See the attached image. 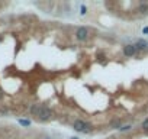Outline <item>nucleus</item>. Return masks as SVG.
Segmentation results:
<instances>
[{
	"label": "nucleus",
	"mask_w": 148,
	"mask_h": 139,
	"mask_svg": "<svg viewBox=\"0 0 148 139\" xmlns=\"http://www.w3.org/2000/svg\"><path fill=\"white\" fill-rule=\"evenodd\" d=\"M39 110H41V106H39V104H32V106H31V109H29L31 114H34V116H38Z\"/></svg>",
	"instance_id": "obj_7"
},
{
	"label": "nucleus",
	"mask_w": 148,
	"mask_h": 139,
	"mask_svg": "<svg viewBox=\"0 0 148 139\" xmlns=\"http://www.w3.org/2000/svg\"><path fill=\"white\" fill-rule=\"evenodd\" d=\"M135 54H136V48H135V45L128 44V45L123 46V55H125V57H134Z\"/></svg>",
	"instance_id": "obj_4"
},
{
	"label": "nucleus",
	"mask_w": 148,
	"mask_h": 139,
	"mask_svg": "<svg viewBox=\"0 0 148 139\" xmlns=\"http://www.w3.org/2000/svg\"><path fill=\"white\" fill-rule=\"evenodd\" d=\"M2 96H3V94H2V90H0V99H2Z\"/></svg>",
	"instance_id": "obj_15"
},
{
	"label": "nucleus",
	"mask_w": 148,
	"mask_h": 139,
	"mask_svg": "<svg viewBox=\"0 0 148 139\" xmlns=\"http://www.w3.org/2000/svg\"><path fill=\"white\" fill-rule=\"evenodd\" d=\"M144 33H148V26H147V28H144Z\"/></svg>",
	"instance_id": "obj_13"
},
{
	"label": "nucleus",
	"mask_w": 148,
	"mask_h": 139,
	"mask_svg": "<svg viewBox=\"0 0 148 139\" xmlns=\"http://www.w3.org/2000/svg\"><path fill=\"white\" fill-rule=\"evenodd\" d=\"M36 117L41 122H47V120H49L52 117V112H51V109L48 106H41V110H39V113H38Z\"/></svg>",
	"instance_id": "obj_2"
},
{
	"label": "nucleus",
	"mask_w": 148,
	"mask_h": 139,
	"mask_svg": "<svg viewBox=\"0 0 148 139\" xmlns=\"http://www.w3.org/2000/svg\"><path fill=\"white\" fill-rule=\"evenodd\" d=\"M138 12H139L142 16H147V15H148V5H147V3H141V5L138 6Z\"/></svg>",
	"instance_id": "obj_6"
},
{
	"label": "nucleus",
	"mask_w": 148,
	"mask_h": 139,
	"mask_svg": "<svg viewBox=\"0 0 148 139\" xmlns=\"http://www.w3.org/2000/svg\"><path fill=\"white\" fill-rule=\"evenodd\" d=\"M18 122H19V125L23 126V127H29V126H31V120H29V119H19Z\"/></svg>",
	"instance_id": "obj_8"
},
{
	"label": "nucleus",
	"mask_w": 148,
	"mask_h": 139,
	"mask_svg": "<svg viewBox=\"0 0 148 139\" xmlns=\"http://www.w3.org/2000/svg\"><path fill=\"white\" fill-rule=\"evenodd\" d=\"M135 48L136 51H148V42L145 39H138L135 42Z\"/></svg>",
	"instance_id": "obj_5"
},
{
	"label": "nucleus",
	"mask_w": 148,
	"mask_h": 139,
	"mask_svg": "<svg viewBox=\"0 0 148 139\" xmlns=\"http://www.w3.org/2000/svg\"><path fill=\"white\" fill-rule=\"evenodd\" d=\"M73 127H74V130L82 132V133H90V132H92V126H90L87 122L82 120V119H77L76 122H74Z\"/></svg>",
	"instance_id": "obj_1"
},
{
	"label": "nucleus",
	"mask_w": 148,
	"mask_h": 139,
	"mask_svg": "<svg viewBox=\"0 0 148 139\" xmlns=\"http://www.w3.org/2000/svg\"><path fill=\"white\" fill-rule=\"evenodd\" d=\"M141 127H142V130L145 132V133H148V117L142 122V125H141Z\"/></svg>",
	"instance_id": "obj_9"
},
{
	"label": "nucleus",
	"mask_w": 148,
	"mask_h": 139,
	"mask_svg": "<svg viewBox=\"0 0 148 139\" xmlns=\"http://www.w3.org/2000/svg\"><path fill=\"white\" fill-rule=\"evenodd\" d=\"M86 13H87V9H86V6H84V5H82V6H80V15H83V16H84Z\"/></svg>",
	"instance_id": "obj_11"
},
{
	"label": "nucleus",
	"mask_w": 148,
	"mask_h": 139,
	"mask_svg": "<svg viewBox=\"0 0 148 139\" xmlns=\"http://www.w3.org/2000/svg\"><path fill=\"white\" fill-rule=\"evenodd\" d=\"M131 129H132V126H131V125H123V126H121V127H119V130H121V132H125V130H131Z\"/></svg>",
	"instance_id": "obj_10"
},
{
	"label": "nucleus",
	"mask_w": 148,
	"mask_h": 139,
	"mask_svg": "<svg viewBox=\"0 0 148 139\" xmlns=\"http://www.w3.org/2000/svg\"><path fill=\"white\" fill-rule=\"evenodd\" d=\"M70 139H79V138H76V136H73V138H70Z\"/></svg>",
	"instance_id": "obj_14"
},
{
	"label": "nucleus",
	"mask_w": 148,
	"mask_h": 139,
	"mask_svg": "<svg viewBox=\"0 0 148 139\" xmlns=\"http://www.w3.org/2000/svg\"><path fill=\"white\" fill-rule=\"evenodd\" d=\"M76 38H77L79 41H86V39L89 38V29H87L86 26L77 28V31H76Z\"/></svg>",
	"instance_id": "obj_3"
},
{
	"label": "nucleus",
	"mask_w": 148,
	"mask_h": 139,
	"mask_svg": "<svg viewBox=\"0 0 148 139\" xmlns=\"http://www.w3.org/2000/svg\"><path fill=\"white\" fill-rule=\"evenodd\" d=\"M119 126H121V122H119V120H116V122H113V123H112V127L119 129Z\"/></svg>",
	"instance_id": "obj_12"
}]
</instances>
